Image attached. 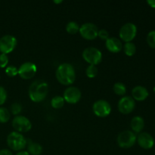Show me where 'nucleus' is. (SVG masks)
<instances>
[{
    "label": "nucleus",
    "mask_w": 155,
    "mask_h": 155,
    "mask_svg": "<svg viewBox=\"0 0 155 155\" xmlns=\"http://www.w3.org/2000/svg\"><path fill=\"white\" fill-rule=\"evenodd\" d=\"M55 77L61 84L69 86L75 82L77 75L75 69L71 64L62 63L56 69Z\"/></svg>",
    "instance_id": "obj_1"
},
{
    "label": "nucleus",
    "mask_w": 155,
    "mask_h": 155,
    "mask_svg": "<svg viewBox=\"0 0 155 155\" xmlns=\"http://www.w3.org/2000/svg\"><path fill=\"white\" fill-rule=\"evenodd\" d=\"M48 92V85L44 80H35L29 87V96L33 102H41L46 98Z\"/></svg>",
    "instance_id": "obj_2"
},
{
    "label": "nucleus",
    "mask_w": 155,
    "mask_h": 155,
    "mask_svg": "<svg viewBox=\"0 0 155 155\" xmlns=\"http://www.w3.org/2000/svg\"><path fill=\"white\" fill-rule=\"evenodd\" d=\"M27 140L21 133L12 132L7 136L8 146L13 151H21L27 147Z\"/></svg>",
    "instance_id": "obj_3"
},
{
    "label": "nucleus",
    "mask_w": 155,
    "mask_h": 155,
    "mask_svg": "<svg viewBox=\"0 0 155 155\" xmlns=\"http://www.w3.org/2000/svg\"><path fill=\"white\" fill-rule=\"evenodd\" d=\"M83 58L89 65L96 66L102 61V53L95 47H87L83 50Z\"/></svg>",
    "instance_id": "obj_4"
},
{
    "label": "nucleus",
    "mask_w": 155,
    "mask_h": 155,
    "mask_svg": "<svg viewBox=\"0 0 155 155\" xmlns=\"http://www.w3.org/2000/svg\"><path fill=\"white\" fill-rule=\"evenodd\" d=\"M137 136L130 130L123 131L118 135L117 142L118 145L122 148H132L136 144Z\"/></svg>",
    "instance_id": "obj_5"
},
{
    "label": "nucleus",
    "mask_w": 155,
    "mask_h": 155,
    "mask_svg": "<svg viewBox=\"0 0 155 155\" xmlns=\"http://www.w3.org/2000/svg\"><path fill=\"white\" fill-rule=\"evenodd\" d=\"M137 34V27L133 23H127L120 29V38L125 42H132Z\"/></svg>",
    "instance_id": "obj_6"
},
{
    "label": "nucleus",
    "mask_w": 155,
    "mask_h": 155,
    "mask_svg": "<svg viewBox=\"0 0 155 155\" xmlns=\"http://www.w3.org/2000/svg\"><path fill=\"white\" fill-rule=\"evenodd\" d=\"M92 110L95 115L98 117H106L111 112V106L106 100L100 99L94 102Z\"/></svg>",
    "instance_id": "obj_7"
},
{
    "label": "nucleus",
    "mask_w": 155,
    "mask_h": 155,
    "mask_svg": "<svg viewBox=\"0 0 155 155\" xmlns=\"http://www.w3.org/2000/svg\"><path fill=\"white\" fill-rule=\"evenodd\" d=\"M12 127L15 132L18 133H27L32 128V124L30 120L22 115H18L14 117L12 120Z\"/></svg>",
    "instance_id": "obj_8"
},
{
    "label": "nucleus",
    "mask_w": 155,
    "mask_h": 155,
    "mask_svg": "<svg viewBox=\"0 0 155 155\" xmlns=\"http://www.w3.org/2000/svg\"><path fill=\"white\" fill-rule=\"evenodd\" d=\"M79 33L83 38L87 40H93L98 37V29L93 23L87 22L80 27Z\"/></svg>",
    "instance_id": "obj_9"
},
{
    "label": "nucleus",
    "mask_w": 155,
    "mask_h": 155,
    "mask_svg": "<svg viewBox=\"0 0 155 155\" xmlns=\"http://www.w3.org/2000/svg\"><path fill=\"white\" fill-rule=\"evenodd\" d=\"M18 40L12 35H5L0 38V52L1 54H8L16 47Z\"/></svg>",
    "instance_id": "obj_10"
},
{
    "label": "nucleus",
    "mask_w": 155,
    "mask_h": 155,
    "mask_svg": "<svg viewBox=\"0 0 155 155\" xmlns=\"http://www.w3.org/2000/svg\"><path fill=\"white\" fill-rule=\"evenodd\" d=\"M37 68L33 62H24L18 68V75L23 80L32 79L36 74Z\"/></svg>",
    "instance_id": "obj_11"
},
{
    "label": "nucleus",
    "mask_w": 155,
    "mask_h": 155,
    "mask_svg": "<svg viewBox=\"0 0 155 155\" xmlns=\"http://www.w3.org/2000/svg\"><path fill=\"white\" fill-rule=\"evenodd\" d=\"M135 107H136V102L131 96H124L118 101V110L123 114H130L133 111Z\"/></svg>",
    "instance_id": "obj_12"
},
{
    "label": "nucleus",
    "mask_w": 155,
    "mask_h": 155,
    "mask_svg": "<svg viewBox=\"0 0 155 155\" xmlns=\"http://www.w3.org/2000/svg\"><path fill=\"white\" fill-rule=\"evenodd\" d=\"M81 91L76 86H69L64 92L63 98L69 104H77L81 99Z\"/></svg>",
    "instance_id": "obj_13"
},
{
    "label": "nucleus",
    "mask_w": 155,
    "mask_h": 155,
    "mask_svg": "<svg viewBox=\"0 0 155 155\" xmlns=\"http://www.w3.org/2000/svg\"><path fill=\"white\" fill-rule=\"evenodd\" d=\"M139 146L144 149H151L154 145V139L151 134L146 132L139 133L136 139Z\"/></svg>",
    "instance_id": "obj_14"
},
{
    "label": "nucleus",
    "mask_w": 155,
    "mask_h": 155,
    "mask_svg": "<svg viewBox=\"0 0 155 155\" xmlns=\"http://www.w3.org/2000/svg\"><path fill=\"white\" fill-rule=\"evenodd\" d=\"M105 47L110 52L118 53L123 49V44L118 38L109 37L105 41Z\"/></svg>",
    "instance_id": "obj_15"
},
{
    "label": "nucleus",
    "mask_w": 155,
    "mask_h": 155,
    "mask_svg": "<svg viewBox=\"0 0 155 155\" xmlns=\"http://www.w3.org/2000/svg\"><path fill=\"white\" fill-rule=\"evenodd\" d=\"M149 95L148 89L142 86H136L132 90V98L136 101H142L146 99Z\"/></svg>",
    "instance_id": "obj_16"
},
{
    "label": "nucleus",
    "mask_w": 155,
    "mask_h": 155,
    "mask_svg": "<svg viewBox=\"0 0 155 155\" xmlns=\"http://www.w3.org/2000/svg\"><path fill=\"white\" fill-rule=\"evenodd\" d=\"M132 130L134 133H140L143 130L145 127V121L144 119L140 116H136L131 120L130 123Z\"/></svg>",
    "instance_id": "obj_17"
},
{
    "label": "nucleus",
    "mask_w": 155,
    "mask_h": 155,
    "mask_svg": "<svg viewBox=\"0 0 155 155\" xmlns=\"http://www.w3.org/2000/svg\"><path fill=\"white\" fill-rule=\"evenodd\" d=\"M27 152L30 155H40L42 152V147L40 144L31 140H27Z\"/></svg>",
    "instance_id": "obj_18"
},
{
    "label": "nucleus",
    "mask_w": 155,
    "mask_h": 155,
    "mask_svg": "<svg viewBox=\"0 0 155 155\" xmlns=\"http://www.w3.org/2000/svg\"><path fill=\"white\" fill-rule=\"evenodd\" d=\"M123 49H124V53L127 54L129 57H131L135 54L136 51V46L133 42H125L124 45H123Z\"/></svg>",
    "instance_id": "obj_19"
},
{
    "label": "nucleus",
    "mask_w": 155,
    "mask_h": 155,
    "mask_svg": "<svg viewBox=\"0 0 155 155\" xmlns=\"http://www.w3.org/2000/svg\"><path fill=\"white\" fill-rule=\"evenodd\" d=\"M64 102L65 101L63 97L60 96V95H56V96H54L51 99V105L53 108L60 109L63 107L64 104Z\"/></svg>",
    "instance_id": "obj_20"
},
{
    "label": "nucleus",
    "mask_w": 155,
    "mask_h": 155,
    "mask_svg": "<svg viewBox=\"0 0 155 155\" xmlns=\"http://www.w3.org/2000/svg\"><path fill=\"white\" fill-rule=\"evenodd\" d=\"M113 90L115 94L118 95H122L124 96L127 92V87H126L125 84L121 82H117L114 85Z\"/></svg>",
    "instance_id": "obj_21"
},
{
    "label": "nucleus",
    "mask_w": 155,
    "mask_h": 155,
    "mask_svg": "<svg viewBox=\"0 0 155 155\" xmlns=\"http://www.w3.org/2000/svg\"><path fill=\"white\" fill-rule=\"evenodd\" d=\"M80 30V26L78 23L75 21H70L66 25V31L71 35L77 33Z\"/></svg>",
    "instance_id": "obj_22"
},
{
    "label": "nucleus",
    "mask_w": 155,
    "mask_h": 155,
    "mask_svg": "<svg viewBox=\"0 0 155 155\" xmlns=\"http://www.w3.org/2000/svg\"><path fill=\"white\" fill-rule=\"evenodd\" d=\"M10 111L6 107H0V123L1 124L8 123L9 121V120H10Z\"/></svg>",
    "instance_id": "obj_23"
},
{
    "label": "nucleus",
    "mask_w": 155,
    "mask_h": 155,
    "mask_svg": "<svg viewBox=\"0 0 155 155\" xmlns=\"http://www.w3.org/2000/svg\"><path fill=\"white\" fill-rule=\"evenodd\" d=\"M98 68L95 65H89L86 70V74L89 78H94L98 74Z\"/></svg>",
    "instance_id": "obj_24"
},
{
    "label": "nucleus",
    "mask_w": 155,
    "mask_h": 155,
    "mask_svg": "<svg viewBox=\"0 0 155 155\" xmlns=\"http://www.w3.org/2000/svg\"><path fill=\"white\" fill-rule=\"evenodd\" d=\"M6 75L10 77H14L18 74V69L14 65H9L5 68Z\"/></svg>",
    "instance_id": "obj_25"
},
{
    "label": "nucleus",
    "mask_w": 155,
    "mask_h": 155,
    "mask_svg": "<svg viewBox=\"0 0 155 155\" xmlns=\"http://www.w3.org/2000/svg\"><path fill=\"white\" fill-rule=\"evenodd\" d=\"M147 42L151 48H155V30H151L148 33Z\"/></svg>",
    "instance_id": "obj_26"
},
{
    "label": "nucleus",
    "mask_w": 155,
    "mask_h": 155,
    "mask_svg": "<svg viewBox=\"0 0 155 155\" xmlns=\"http://www.w3.org/2000/svg\"><path fill=\"white\" fill-rule=\"evenodd\" d=\"M11 111H12V114L18 116L22 111V105L18 102H14L11 105Z\"/></svg>",
    "instance_id": "obj_27"
},
{
    "label": "nucleus",
    "mask_w": 155,
    "mask_h": 155,
    "mask_svg": "<svg viewBox=\"0 0 155 155\" xmlns=\"http://www.w3.org/2000/svg\"><path fill=\"white\" fill-rule=\"evenodd\" d=\"M7 92L5 89L0 86V106L2 105L7 100Z\"/></svg>",
    "instance_id": "obj_28"
},
{
    "label": "nucleus",
    "mask_w": 155,
    "mask_h": 155,
    "mask_svg": "<svg viewBox=\"0 0 155 155\" xmlns=\"http://www.w3.org/2000/svg\"><path fill=\"white\" fill-rule=\"evenodd\" d=\"M8 57L5 54H0V68H5L8 64Z\"/></svg>",
    "instance_id": "obj_29"
},
{
    "label": "nucleus",
    "mask_w": 155,
    "mask_h": 155,
    "mask_svg": "<svg viewBox=\"0 0 155 155\" xmlns=\"http://www.w3.org/2000/svg\"><path fill=\"white\" fill-rule=\"evenodd\" d=\"M98 36L101 39L106 41L109 38V33L105 29H101V30H98Z\"/></svg>",
    "instance_id": "obj_30"
},
{
    "label": "nucleus",
    "mask_w": 155,
    "mask_h": 155,
    "mask_svg": "<svg viewBox=\"0 0 155 155\" xmlns=\"http://www.w3.org/2000/svg\"><path fill=\"white\" fill-rule=\"evenodd\" d=\"M0 155H13L12 151L8 149H2L0 150Z\"/></svg>",
    "instance_id": "obj_31"
},
{
    "label": "nucleus",
    "mask_w": 155,
    "mask_h": 155,
    "mask_svg": "<svg viewBox=\"0 0 155 155\" xmlns=\"http://www.w3.org/2000/svg\"><path fill=\"white\" fill-rule=\"evenodd\" d=\"M147 3L153 8H155V0H148Z\"/></svg>",
    "instance_id": "obj_32"
},
{
    "label": "nucleus",
    "mask_w": 155,
    "mask_h": 155,
    "mask_svg": "<svg viewBox=\"0 0 155 155\" xmlns=\"http://www.w3.org/2000/svg\"><path fill=\"white\" fill-rule=\"evenodd\" d=\"M16 155H30L27 151H19L18 153H17Z\"/></svg>",
    "instance_id": "obj_33"
},
{
    "label": "nucleus",
    "mask_w": 155,
    "mask_h": 155,
    "mask_svg": "<svg viewBox=\"0 0 155 155\" xmlns=\"http://www.w3.org/2000/svg\"><path fill=\"white\" fill-rule=\"evenodd\" d=\"M62 0H59V1H56V0H54V1H53V2L54 3H56V4H60V3L62 2Z\"/></svg>",
    "instance_id": "obj_34"
},
{
    "label": "nucleus",
    "mask_w": 155,
    "mask_h": 155,
    "mask_svg": "<svg viewBox=\"0 0 155 155\" xmlns=\"http://www.w3.org/2000/svg\"><path fill=\"white\" fill-rule=\"evenodd\" d=\"M154 92H155V87L154 88Z\"/></svg>",
    "instance_id": "obj_35"
}]
</instances>
